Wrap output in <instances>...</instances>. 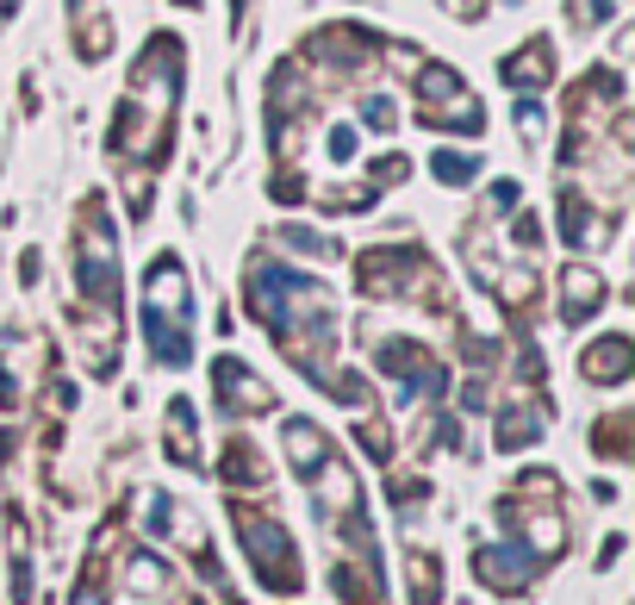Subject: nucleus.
Returning a JSON list of instances; mask_svg holds the SVG:
<instances>
[{"label":"nucleus","instance_id":"1","mask_svg":"<svg viewBox=\"0 0 635 605\" xmlns=\"http://www.w3.org/2000/svg\"><path fill=\"white\" fill-rule=\"evenodd\" d=\"M579 374H586V381H623V374H630V337L592 344V356H579Z\"/></svg>","mask_w":635,"mask_h":605},{"label":"nucleus","instance_id":"2","mask_svg":"<svg viewBox=\"0 0 635 605\" xmlns=\"http://www.w3.org/2000/svg\"><path fill=\"white\" fill-rule=\"evenodd\" d=\"M598 306H604V281H598V269L574 262V269H567V318H592Z\"/></svg>","mask_w":635,"mask_h":605},{"label":"nucleus","instance_id":"3","mask_svg":"<svg viewBox=\"0 0 635 605\" xmlns=\"http://www.w3.org/2000/svg\"><path fill=\"white\" fill-rule=\"evenodd\" d=\"M555 76V51H548V38H536V44H523L518 51V63H504V81H518V88H530V81H548Z\"/></svg>","mask_w":635,"mask_h":605},{"label":"nucleus","instance_id":"4","mask_svg":"<svg viewBox=\"0 0 635 605\" xmlns=\"http://www.w3.org/2000/svg\"><path fill=\"white\" fill-rule=\"evenodd\" d=\"M436 176H443V181H467V176H474V163H467L462 150H443V163H436Z\"/></svg>","mask_w":635,"mask_h":605}]
</instances>
